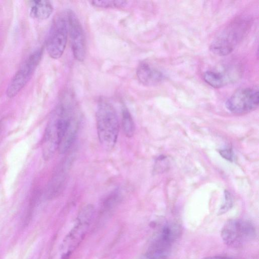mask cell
I'll use <instances>...</instances> for the list:
<instances>
[{
    "instance_id": "obj_1",
    "label": "cell",
    "mask_w": 259,
    "mask_h": 259,
    "mask_svg": "<svg viewBox=\"0 0 259 259\" xmlns=\"http://www.w3.org/2000/svg\"><path fill=\"white\" fill-rule=\"evenodd\" d=\"M77 112L75 105L69 100L59 104L53 111L42 139V153L45 160L50 159L58 150L66 127Z\"/></svg>"
},
{
    "instance_id": "obj_2",
    "label": "cell",
    "mask_w": 259,
    "mask_h": 259,
    "mask_svg": "<svg viewBox=\"0 0 259 259\" xmlns=\"http://www.w3.org/2000/svg\"><path fill=\"white\" fill-rule=\"evenodd\" d=\"M96 119L99 141L104 148L110 150L116 144L119 128L117 114L113 105L106 100L99 102Z\"/></svg>"
},
{
    "instance_id": "obj_3",
    "label": "cell",
    "mask_w": 259,
    "mask_h": 259,
    "mask_svg": "<svg viewBox=\"0 0 259 259\" xmlns=\"http://www.w3.org/2000/svg\"><path fill=\"white\" fill-rule=\"evenodd\" d=\"M94 213V207L90 204L79 210L73 226L62 242L61 259H68L79 246L89 229Z\"/></svg>"
},
{
    "instance_id": "obj_4",
    "label": "cell",
    "mask_w": 259,
    "mask_h": 259,
    "mask_svg": "<svg viewBox=\"0 0 259 259\" xmlns=\"http://www.w3.org/2000/svg\"><path fill=\"white\" fill-rule=\"evenodd\" d=\"M250 25L248 20L239 19L232 22L215 37L210 46L211 52L218 56L231 53L242 39Z\"/></svg>"
},
{
    "instance_id": "obj_5",
    "label": "cell",
    "mask_w": 259,
    "mask_h": 259,
    "mask_svg": "<svg viewBox=\"0 0 259 259\" xmlns=\"http://www.w3.org/2000/svg\"><path fill=\"white\" fill-rule=\"evenodd\" d=\"M221 236L228 245L239 246L255 237L256 229L254 225L249 221L230 219L222 227Z\"/></svg>"
},
{
    "instance_id": "obj_6",
    "label": "cell",
    "mask_w": 259,
    "mask_h": 259,
    "mask_svg": "<svg viewBox=\"0 0 259 259\" xmlns=\"http://www.w3.org/2000/svg\"><path fill=\"white\" fill-rule=\"evenodd\" d=\"M181 233L180 227L174 223L164 224L151 243L145 254L149 259H166L174 242Z\"/></svg>"
},
{
    "instance_id": "obj_7",
    "label": "cell",
    "mask_w": 259,
    "mask_h": 259,
    "mask_svg": "<svg viewBox=\"0 0 259 259\" xmlns=\"http://www.w3.org/2000/svg\"><path fill=\"white\" fill-rule=\"evenodd\" d=\"M68 33L67 12L59 13L54 18L46 41L49 56L57 59L63 55L66 46Z\"/></svg>"
},
{
    "instance_id": "obj_8",
    "label": "cell",
    "mask_w": 259,
    "mask_h": 259,
    "mask_svg": "<svg viewBox=\"0 0 259 259\" xmlns=\"http://www.w3.org/2000/svg\"><path fill=\"white\" fill-rule=\"evenodd\" d=\"M42 55V49H38L24 61L8 86L6 94L9 98L17 95L28 83L40 63Z\"/></svg>"
},
{
    "instance_id": "obj_9",
    "label": "cell",
    "mask_w": 259,
    "mask_h": 259,
    "mask_svg": "<svg viewBox=\"0 0 259 259\" xmlns=\"http://www.w3.org/2000/svg\"><path fill=\"white\" fill-rule=\"evenodd\" d=\"M259 103L258 90L243 88L235 91L226 101L225 105L232 113L242 114L256 109Z\"/></svg>"
},
{
    "instance_id": "obj_10",
    "label": "cell",
    "mask_w": 259,
    "mask_h": 259,
    "mask_svg": "<svg viewBox=\"0 0 259 259\" xmlns=\"http://www.w3.org/2000/svg\"><path fill=\"white\" fill-rule=\"evenodd\" d=\"M67 14L68 33L73 56L77 61H83L86 55V43L82 26L74 12L68 10Z\"/></svg>"
},
{
    "instance_id": "obj_11",
    "label": "cell",
    "mask_w": 259,
    "mask_h": 259,
    "mask_svg": "<svg viewBox=\"0 0 259 259\" xmlns=\"http://www.w3.org/2000/svg\"><path fill=\"white\" fill-rule=\"evenodd\" d=\"M136 74L139 81L147 86L157 85L164 79L163 74L147 62L140 63L137 67Z\"/></svg>"
},
{
    "instance_id": "obj_12",
    "label": "cell",
    "mask_w": 259,
    "mask_h": 259,
    "mask_svg": "<svg viewBox=\"0 0 259 259\" xmlns=\"http://www.w3.org/2000/svg\"><path fill=\"white\" fill-rule=\"evenodd\" d=\"M80 119V115L77 113L66 128L58 148L60 154L65 153L73 144L78 131Z\"/></svg>"
},
{
    "instance_id": "obj_13",
    "label": "cell",
    "mask_w": 259,
    "mask_h": 259,
    "mask_svg": "<svg viewBox=\"0 0 259 259\" xmlns=\"http://www.w3.org/2000/svg\"><path fill=\"white\" fill-rule=\"evenodd\" d=\"M53 7L49 1L38 0L30 2V16L38 20H46L52 14Z\"/></svg>"
},
{
    "instance_id": "obj_14",
    "label": "cell",
    "mask_w": 259,
    "mask_h": 259,
    "mask_svg": "<svg viewBox=\"0 0 259 259\" xmlns=\"http://www.w3.org/2000/svg\"><path fill=\"white\" fill-rule=\"evenodd\" d=\"M204 81L214 88H220L226 84L225 76L220 72L207 71L203 76Z\"/></svg>"
},
{
    "instance_id": "obj_15",
    "label": "cell",
    "mask_w": 259,
    "mask_h": 259,
    "mask_svg": "<svg viewBox=\"0 0 259 259\" xmlns=\"http://www.w3.org/2000/svg\"><path fill=\"white\" fill-rule=\"evenodd\" d=\"M121 123L123 132L128 138L134 136L135 130L134 122L128 110L125 106L122 108Z\"/></svg>"
},
{
    "instance_id": "obj_16",
    "label": "cell",
    "mask_w": 259,
    "mask_h": 259,
    "mask_svg": "<svg viewBox=\"0 0 259 259\" xmlns=\"http://www.w3.org/2000/svg\"><path fill=\"white\" fill-rule=\"evenodd\" d=\"M92 5L99 8H121L126 5L125 1H93L90 2Z\"/></svg>"
},
{
    "instance_id": "obj_17",
    "label": "cell",
    "mask_w": 259,
    "mask_h": 259,
    "mask_svg": "<svg viewBox=\"0 0 259 259\" xmlns=\"http://www.w3.org/2000/svg\"><path fill=\"white\" fill-rule=\"evenodd\" d=\"M232 204L233 201L232 197L231 196L230 194L227 191L225 192L224 203L221 206L218 213L219 214H222L228 211V210L231 208Z\"/></svg>"
},
{
    "instance_id": "obj_18",
    "label": "cell",
    "mask_w": 259,
    "mask_h": 259,
    "mask_svg": "<svg viewBox=\"0 0 259 259\" xmlns=\"http://www.w3.org/2000/svg\"><path fill=\"white\" fill-rule=\"evenodd\" d=\"M222 156L227 160H231L233 158V153L230 149H224L220 151Z\"/></svg>"
},
{
    "instance_id": "obj_19",
    "label": "cell",
    "mask_w": 259,
    "mask_h": 259,
    "mask_svg": "<svg viewBox=\"0 0 259 259\" xmlns=\"http://www.w3.org/2000/svg\"><path fill=\"white\" fill-rule=\"evenodd\" d=\"M203 259H232V258L226 256H212L204 258Z\"/></svg>"
},
{
    "instance_id": "obj_20",
    "label": "cell",
    "mask_w": 259,
    "mask_h": 259,
    "mask_svg": "<svg viewBox=\"0 0 259 259\" xmlns=\"http://www.w3.org/2000/svg\"><path fill=\"white\" fill-rule=\"evenodd\" d=\"M138 259H149L145 255H144L143 256L141 257Z\"/></svg>"
}]
</instances>
